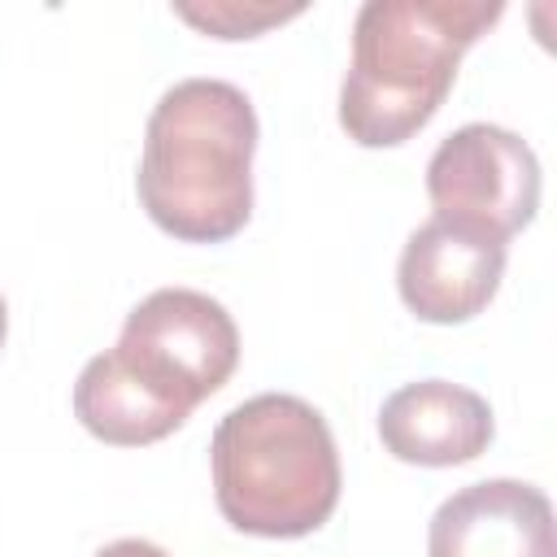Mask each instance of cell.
Wrapping results in <instances>:
<instances>
[{"mask_svg":"<svg viewBox=\"0 0 557 557\" xmlns=\"http://www.w3.org/2000/svg\"><path fill=\"white\" fill-rule=\"evenodd\" d=\"M74 418L83 422V431H91L100 444H113V448L157 444L187 422V413L161 400L148 383H139L117 361L113 348L83 366L74 383Z\"/></svg>","mask_w":557,"mask_h":557,"instance_id":"9","label":"cell"},{"mask_svg":"<svg viewBox=\"0 0 557 557\" xmlns=\"http://www.w3.org/2000/svg\"><path fill=\"white\" fill-rule=\"evenodd\" d=\"M426 196L440 222L505 244L540 209V157L509 126L466 122L431 152Z\"/></svg>","mask_w":557,"mask_h":557,"instance_id":"5","label":"cell"},{"mask_svg":"<svg viewBox=\"0 0 557 557\" xmlns=\"http://www.w3.org/2000/svg\"><path fill=\"white\" fill-rule=\"evenodd\" d=\"M500 0H366L339 87V126L361 148L413 139L457 83L461 57L500 22Z\"/></svg>","mask_w":557,"mask_h":557,"instance_id":"2","label":"cell"},{"mask_svg":"<svg viewBox=\"0 0 557 557\" xmlns=\"http://www.w3.org/2000/svg\"><path fill=\"white\" fill-rule=\"evenodd\" d=\"M496 435L492 405L448 379H422L396 387L379 409V440L405 466H466L487 453Z\"/></svg>","mask_w":557,"mask_h":557,"instance_id":"8","label":"cell"},{"mask_svg":"<svg viewBox=\"0 0 557 557\" xmlns=\"http://www.w3.org/2000/svg\"><path fill=\"white\" fill-rule=\"evenodd\" d=\"M257 109L222 78H183L148 113L135 191L178 244H226L252 218Z\"/></svg>","mask_w":557,"mask_h":557,"instance_id":"1","label":"cell"},{"mask_svg":"<svg viewBox=\"0 0 557 557\" xmlns=\"http://www.w3.org/2000/svg\"><path fill=\"white\" fill-rule=\"evenodd\" d=\"M426 557H557L553 505L522 479L457 487L431 513Z\"/></svg>","mask_w":557,"mask_h":557,"instance_id":"7","label":"cell"},{"mask_svg":"<svg viewBox=\"0 0 557 557\" xmlns=\"http://www.w3.org/2000/svg\"><path fill=\"white\" fill-rule=\"evenodd\" d=\"M505 278V244L461 231L453 222H422L396 265V287L418 322L457 326L479 318Z\"/></svg>","mask_w":557,"mask_h":557,"instance_id":"6","label":"cell"},{"mask_svg":"<svg viewBox=\"0 0 557 557\" xmlns=\"http://www.w3.org/2000/svg\"><path fill=\"white\" fill-rule=\"evenodd\" d=\"M4 335H9V309H4V296H0V344H4Z\"/></svg>","mask_w":557,"mask_h":557,"instance_id":"12","label":"cell"},{"mask_svg":"<svg viewBox=\"0 0 557 557\" xmlns=\"http://www.w3.org/2000/svg\"><path fill=\"white\" fill-rule=\"evenodd\" d=\"M209 466L218 513L261 540L318 531L344 487L326 418L292 392H261L235 405L209 440Z\"/></svg>","mask_w":557,"mask_h":557,"instance_id":"3","label":"cell"},{"mask_svg":"<svg viewBox=\"0 0 557 557\" xmlns=\"http://www.w3.org/2000/svg\"><path fill=\"white\" fill-rule=\"evenodd\" d=\"M113 352L139 383L191 418V409L235 374L239 326L205 292L157 287L126 313Z\"/></svg>","mask_w":557,"mask_h":557,"instance_id":"4","label":"cell"},{"mask_svg":"<svg viewBox=\"0 0 557 557\" xmlns=\"http://www.w3.org/2000/svg\"><path fill=\"white\" fill-rule=\"evenodd\" d=\"M174 13L196 26L209 39H257L270 26H283L305 13V4H239V0H209V4H187L178 0Z\"/></svg>","mask_w":557,"mask_h":557,"instance_id":"10","label":"cell"},{"mask_svg":"<svg viewBox=\"0 0 557 557\" xmlns=\"http://www.w3.org/2000/svg\"><path fill=\"white\" fill-rule=\"evenodd\" d=\"M96 557H170V553L157 548L152 540H135V535H131V540H113V544H104Z\"/></svg>","mask_w":557,"mask_h":557,"instance_id":"11","label":"cell"}]
</instances>
